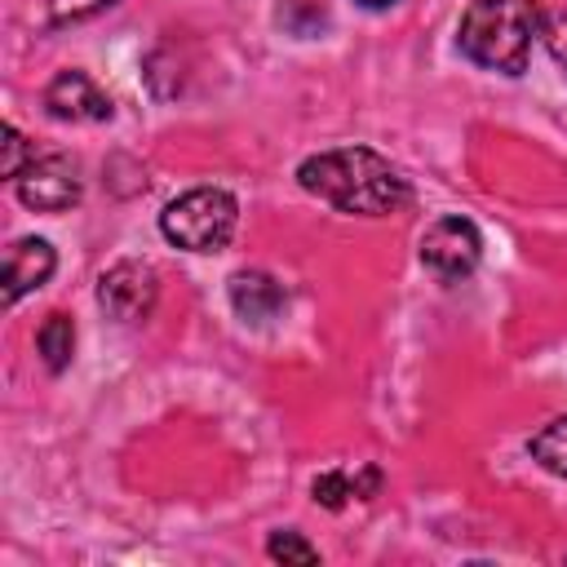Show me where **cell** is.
I'll return each instance as SVG.
<instances>
[{
    "label": "cell",
    "mask_w": 567,
    "mask_h": 567,
    "mask_svg": "<svg viewBox=\"0 0 567 567\" xmlns=\"http://www.w3.org/2000/svg\"><path fill=\"white\" fill-rule=\"evenodd\" d=\"M297 182L306 195H315L341 213H359V217H385L412 199L408 177L372 146L319 151V155L301 159Z\"/></svg>",
    "instance_id": "cell-1"
},
{
    "label": "cell",
    "mask_w": 567,
    "mask_h": 567,
    "mask_svg": "<svg viewBox=\"0 0 567 567\" xmlns=\"http://www.w3.org/2000/svg\"><path fill=\"white\" fill-rule=\"evenodd\" d=\"M540 35V9L536 0H470L456 27L461 53L501 75H518L527 66L532 40Z\"/></svg>",
    "instance_id": "cell-2"
},
{
    "label": "cell",
    "mask_w": 567,
    "mask_h": 567,
    "mask_svg": "<svg viewBox=\"0 0 567 567\" xmlns=\"http://www.w3.org/2000/svg\"><path fill=\"white\" fill-rule=\"evenodd\" d=\"M235 221H239V204L221 186H195L159 213L164 239L186 252H221L235 235Z\"/></svg>",
    "instance_id": "cell-3"
},
{
    "label": "cell",
    "mask_w": 567,
    "mask_h": 567,
    "mask_svg": "<svg viewBox=\"0 0 567 567\" xmlns=\"http://www.w3.org/2000/svg\"><path fill=\"white\" fill-rule=\"evenodd\" d=\"M13 195L35 213H66L84 195L80 164L71 155H40L13 177Z\"/></svg>",
    "instance_id": "cell-4"
},
{
    "label": "cell",
    "mask_w": 567,
    "mask_h": 567,
    "mask_svg": "<svg viewBox=\"0 0 567 567\" xmlns=\"http://www.w3.org/2000/svg\"><path fill=\"white\" fill-rule=\"evenodd\" d=\"M478 257H483V235L470 217H439L421 235V266L447 284L474 275Z\"/></svg>",
    "instance_id": "cell-5"
},
{
    "label": "cell",
    "mask_w": 567,
    "mask_h": 567,
    "mask_svg": "<svg viewBox=\"0 0 567 567\" xmlns=\"http://www.w3.org/2000/svg\"><path fill=\"white\" fill-rule=\"evenodd\" d=\"M159 297V279L146 261H115L102 279H97V306L115 319V323H137L151 315Z\"/></svg>",
    "instance_id": "cell-6"
},
{
    "label": "cell",
    "mask_w": 567,
    "mask_h": 567,
    "mask_svg": "<svg viewBox=\"0 0 567 567\" xmlns=\"http://www.w3.org/2000/svg\"><path fill=\"white\" fill-rule=\"evenodd\" d=\"M44 106L53 120H71V124H102L115 115V102L84 71H58L44 89Z\"/></svg>",
    "instance_id": "cell-7"
},
{
    "label": "cell",
    "mask_w": 567,
    "mask_h": 567,
    "mask_svg": "<svg viewBox=\"0 0 567 567\" xmlns=\"http://www.w3.org/2000/svg\"><path fill=\"white\" fill-rule=\"evenodd\" d=\"M53 266H58V252H53L49 239H35V235L13 239L9 252H4V306H13L22 292L49 284Z\"/></svg>",
    "instance_id": "cell-8"
},
{
    "label": "cell",
    "mask_w": 567,
    "mask_h": 567,
    "mask_svg": "<svg viewBox=\"0 0 567 567\" xmlns=\"http://www.w3.org/2000/svg\"><path fill=\"white\" fill-rule=\"evenodd\" d=\"M230 306L244 323H270L288 306V292L266 270H239V275H230Z\"/></svg>",
    "instance_id": "cell-9"
},
{
    "label": "cell",
    "mask_w": 567,
    "mask_h": 567,
    "mask_svg": "<svg viewBox=\"0 0 567 567\" xmlns=\"http://www.w3.org/2000/svg\"><path fill=\"white\" fill-rule=\"evenodd\" d=\"M377 492H381V470L377 465H337V470H323L310 483V496L323 509H346L350 501H368Z\"/></svg>",
    "instance_id": "cell-10"
},
{
    "label": "cell",
    "mask_w": 567,
    "mask_h": 567,
    "mask_svg": "<svg viewBox=\"0 0 567 567\" xmlns=\"http://www.w3.org/2000/svg\"><path fill=\"white\" fill-rule=\"evenodd\" d=\"M35 350H40V359H44L49 372H62L71 363V354H75V323H71V315L53 310L40 323V332H35Z\"/></svg>",
    "instance_id": "cell-11"
},
{
    "label": "cell",
    "mask_w": 567,
    "mask_h": 567,
    "mask_svg": "<svg viewBox=\"0 0 567 567\" xmlns=\"http://www.w3.org/2000/svg\"><path fill=\"white\" fill-rule=\"evenodd\" d=\"M527 452H532V461H536L540 470L567 478V416H558V421H549L540 434H532Z\"/></svg>",
    "instance_id": "cell-12"
},
{
    "label": "cell",
    "mask_w": 567,
    "mask_h": 567,
    "mask_svg": "<svg viewBox=\"0 0 567 567\" xmlns=\"http://www.w3.org/2000/svg\"><path fill=\"white\" fill-rule=\"evenodd\" d=\"M279 27L292 35H319L328 27V9L319 0H284L279 4Z\"/></svg>",
    "instance_id": "cell-13"
},
{
    "label": "cell",
    "mask_w": 567,
    "mask_h": 567,
    "mask_svg": "<svg viewBox=\"0 0 567 567\" xmlns=\"http://www.w3.org/2000/svg\"><path fill=\"white\" fill-rule=\"evenodd\" d=\"M266 554H270L275 563H301V567L319 563V549H315L310 540H301V532H270Z\"/></svg>",
    "instance_id": "cell-14"
},
{
    "label": "cell",
    "mask_w": 567,
    "mask_h": 567,
    "mask_svg": "<svg viewBox=\"0 0 567 567\" xmlns=\"http://www.w3.org/2000/svg\"><path fill=\"white\" fill-rule=\"evenodd\" d=\"M540 40H545L549 58L567 71V9H554V13L540 18Z\"/></svg>",
    "instance_id": "cell-15"
},
{
    "label": "cell",
    "mask_w": 567,
    "mask_h": 567,
    "mask_svg": "<svg viewBox=\"0 0 567 567\" xmlns=\"http://www.w3.org/2000/svg\"><path fill=\"white\" fill-rule=\"evenodd\" d=\"M31 159H35V155L27 151V137H22L13 124H4V159H0V173L13 182V177H18V173L31 164Z\"/></svg>",
    "instance_id": "cell-16"
},
{
    "label": "cell",
    "mask_w": 567,
    "mask_h": 567,
    "mask_svg": "<svg viewBox=\"0 0 567 567\" xmlns=\"http://www.w3.org/2000/svg\"><path fill=\"white\" fill-rule=\"evenodd\" d=\"M359 4H363V9H390L394 0H359Z\"/></svg>",
    "instance_id": "cell-17"
}]
</instances>
